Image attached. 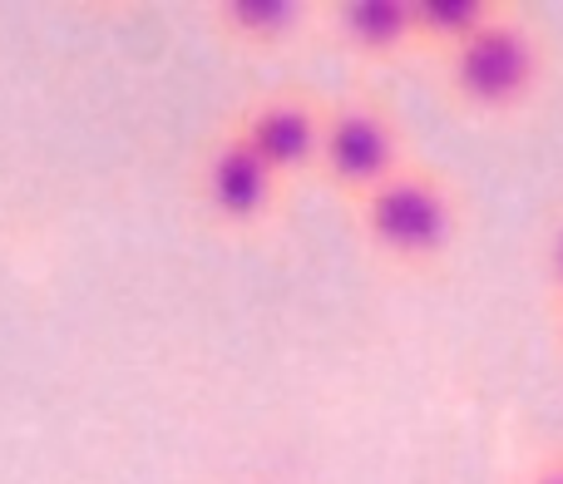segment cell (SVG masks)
<instances>
[{
	"mask_svg": "<svg viewBox=\"0 0 563 484\" xmlns=\"http://www.w3.org/2000/svg\"><path fill=\"white\" fill-rule=\"evenodd\" d=\"M356 238L390 272H435L465 228V198L445 168L410 158L400 174L351 204Z\"/></svg>",
	"mask_w": 563,
	"mask_h": 484,
	"instance_id": "6da1fadb",
	"label": "cell"
},
{
	"mask_svg": "<svg viewBox=\"0 0 563 484\" xmlns=\"http://www.w3.org/2000/svg\"><path fill=\"white\" fill-rule=\"evenodd\" d=\"M549 40L519 6H505L475 40L435 59L450 105L475 119H515L539 105L549 85Z\"/></svg>",
	"mask_w": 563,
	"mask_h": 484,
	"instance_id": "7a4b0ae2",
	"label": "cell"
},
{
	"mask_svg": "<svg viewBox=\"0 0 563 484\" xmlns=\"http://www.w3.org/2000/svg\"><path fill=\"white\" fill-rule=\"evenodd\" d=\"M410 129L386 99L376 95H346L327 105V134H321V164L317 178L341 198L361 204L371 188H380L390 174L410 164Z\"/></svg>",
	"mask_w": 563,
	"mask_h": 484,
	"instance_id": "3957f363",
	"label": "cell"
},
{
	"mask_svg": "<svg viewBox=\"0 0 563 484\" xmlns=\"http://www.w3.org/2000/svg\"><path fill=\"white\" fill-rule=\"evenodd\" d=\"M287 184L233 134V124L213 129L198 154V208L218 233L257 238L282 218Z\"/></svg>",
	"mask_w": 563,
	"mask_h": 484,
	"instance_id": "277c9868",
	"label": "cell"
},
{
	"mask_svg": "<svg viewBox=\"0 0 563 484\" xmlns=\"http://www.w3.org/2000/svg\"><path fill=\"white\" fill-rule=\"evenodd\" d=\"M327 105L331 99L317 95V89L282 85V89H263V95L243 99L228 124H233V134L291 188V184H301V178H317L321 134H327Z\"/></svg>",
	"mask_w": 563,
	"mask_h": 484,
	"instance_id": "5b68a950",
	"label": "cell"
},
{
	"mask_svg": "<svg viewBox=\"0 0 563 484\" xmlns=\"http://www.w3.org/2000/svg\"><path fill=\"white\" fill-rule=\"evenodd\" d=\"M321 30L356 65H400L416 59V0H331L321 6Z\"/></svg>",
	"mask_w": 563,
	"mask_h": 484,
	"instance_id": "8992f818",
	"label": "cell"
},
{
	"mask_svg": "<svg viewBox=\"0 0 563 484\" xmlns=\"http://www.w3.org/2000/svg\"><path fill=\"white\" fill-rule=\"evenodd\" d=\"M208 30L243 55H282L321 30V6L311 0H213L203 10Z\"/></svg>",
	"mask_w": 563,
	"mask_h": 484,
	"instance_id": "52a82bcc",
	"label": "cell"
},
{
	"mask_svg": "<svg viewBox=\"0 0 563 484\" xmlns=\"http://www.w3.org/2000/svg\"><path fill=\"white\" fill-rule=\"evenodd\" d=\"M509 0H416V45L426 59H440L475 40Z\"/></svg>",
	"mask_w": 563,
	"mask_h": 484,
	"instance_id": "ba28073f",
	"label": "cell"
},
{
	"mask_svg": "<svg viewBox=\"0 0 563 484\" xmlns=\"http://www.w3.org/2000/svg\"><path fill=\"white\" fill-rule=\"evenodd\" d=\"M544 282H549V297H554V311H563V213L554 218L544 242Z\"/></svg>",
	"mask_w": 563,
	"mask_h": 484,
	"instance_id": "9c48e42d",
	"label": "cell"
},
{
	"mask_svg": "<svg viewBox=\"0 0 563 484\" xmlns=\"http://www.w3.org/2000/svg\"><path fill=\"white\" fill-rule=\"evenodd\" d=\"M519 484H563V446L544 450V455L525 470V480H519Z\"/></svg>",
	"mask_w": 563,
	"mask_h": 484,
	"instance_id": "30bf717a",
	"label": "cell"
},
{
	"mask_svg": "<svg viewBox=\"0 0 563 484\" xmlns=\"http://www.w3.org/2000/svg\"><path fill=\"white\" fill-rule=\"evenodd\" d=\"M554 331H559V356H563V311H554Z\"/></svg>",
	"mask_w": 563,
	"mask_h": 484,
	"instance_id": "8fae6325",
	"label": "cell"
}]
</instances>
